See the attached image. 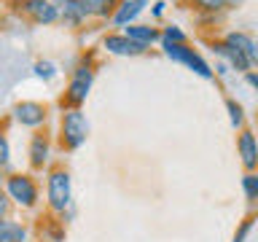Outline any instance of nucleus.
Returning <instances> with one entry per match:
<instances>
[{
  "mask_svg": "<svg viewBox=\"0 0 258 242\" xmlns=\"http://www.w3.org/2000/svg\"><path fill=\"white\" fill-rule=\"evenodd\" d=\"M105 48H108L110 54H116V56H137V54L145 51V46L129 40L124 32H121V35H108L105 38Z\"/></svg>",
  "mask_w": 258,
  "mask_h": 242,
  "instance_id": "nucleus-9",
  "label": "nucleus"
},
{
  "mask_svg": "<svg viewBox=\"0 0 258 242\" xmlns=\"http://www.w3.org/2000/svg\"><path fill=\"white\" fill-rule=\"evenodd\" d=\"M89 89H92V70L84 65V68H78L76 73H73L70 86H68V100L73 105H81L89 97Z\"/></svg>",
  "mask_w": 258,
  "mask_h": 242,
  "instance_id": "nucleus-5",
  "label": "nucleus"
},
{
  "mask_svg": "<svg viewBox=\"0 0 258 242\" xmlns=\"http://www.w3.org/2000/svg\"><path fill=\"white\" fill-rule=\"evenodd\" d=\"M143 8H145V0H124V3L118 6V11L113 14V24L126 27V24H132L137 16L143 14Z\"/></svg>",
  "mask_w": 258,
  "mask_h": 242,
  "instance_id": "nucleus-12",
  "label": "nucleus"
},
{
  "mask_svg": "<svg viewBox=\"0 0 258 242\" xmlns=\"http://www.w3.org/2000/svg\"><path fill=\"white\" fill-rule=\"evenodd\" d=\"M242 191H245L247 199L258 202V172H247L242 177Z\"/></svg>",
  "mask_w": 258,
  "mask_h": 242,
  "instance_id": "nucleus-18",
  "label": "nucleus"
},
{
  "mask_svg": "<svg viewBox=\"0 0 258 242\" xmlns=\"http://www.w3.org/2000/svg\"><path fill=\"white\" fill-rule=\"evenodd\" d=\"M70 197H73V189H70V172L64 169H54L48 175V205L56 213H64L70 207Z\"/></svg>",
  "mask_w": 258,
  "mask_h": 242,
  "instance_id": "nucleus-3",
  "label": "nucleus"
},
{
  "mask_svg": "<svg viewBox=\"0 0 258 242\" xmlns=\"http://www.w3.org/2000/svg\"><path fill=\"white\" fill-rule=\"evenodd\" d=\"M226 43L239 48V51L250 59V65H258V40L250 38L247 32H229V35H226Z\"/></svg>",
  "mask_w": 258,
  "mask_h": 242,
  "instance_id": "nucleus-10",
  "label": "nucleus"
},
{
  "mask_svg": "<svg viewBox=\"0 0 258 242\" xmlns=\"http://www.w3.org/2000/svg\"><path fill=\"white\" fill-rule=\"evenodd\" d=\"M56 11H59V16L68 24H73V27H78L81 22L86 19V11H84V3L81 0H56Z\"/></svg>",
  "mask_w": 258,
  "mask_h": 242,
  "instance_id": "nucleus-11",
  "label": "nucleus"
},
{
  "mask_svg": "<svg viewBox=\"0 0 258 242\" xmlns=\"http://www.w3.org/2000/svg\"><path fill=\"white\" fill-rule=\"evenodd\" d=\"M247 84H250V86H253L255 92H258V73H253V70L247 73Z\"/></svg>",
  "mask_w": 258,
  "mask_h": 242,
  "instance_id": "nucleus-26",
  "label": "nucleus"
},
{
  "mask_svg": "<svg viewBox=\"0 0 258 242\" xmlns=\"http://www.w3.org/2000/svg\"><path fill=\"white\" fill-rule=\"evenodd\" d=\"M226 108H229V113H231V127L239 129L242 121H245V116H242V105L237 100H226Z\"/></svg>",
  "mask_w": 258,
  "mask_h": 242,
  "instance_id": "nucleus-19",
  "label": "nucleus"
},
{
  "mask_svg": "<svg viewBox=\"0 0 258 242\" xmlns=\"http://www.w3.org/2000/svg\"><path fill=\"white\" fill-rule=\"evenodd\" d=\"M124 35H126L129 40H135V43H140V46H151L153 40L161 38L159 32L151 27V24H126V27H124Z\"/></svg>",
  "mask_w": 258,
  "mask_h": 242,
  "instance_id": "nucleus-13",
  "label": "nucleus"
},
{
  "mask_svg": "<svg viewBox=\"0 0 258 242\" xmlns=\"http://www.w3.org/2000/svg\"><path fill=\"white\" fill-rule=\"evenodd\" d=\"M161 40H169V43H185V32L180 27H175V24H169V27L161 32Z\"/></svg>",
  "mask_w": 258,
  "mask_h": 242,
  "instance_id": "nucleus-20",
  "label": "nucleus"
},
{
  "mask_svg": "<svg viewBox=\"0 0 258 242\" xmlns=\"http://www.w3.org/2000/svg\"><path fill=\"white\" fill-rule=\"evenodd\" d=\"M6 191H8V199H14L16 205H22V207H32V205H35V199H38V189H35V183H32L27 175L8 177V180H6Z\"/></svg>",
  "mask_w": 258,
  "mask_h": 242,
  "instance_id": "nucleus-4",
  "label": "nucleus"
},
{
  "mask_svg": "<svg viewBox=\"0 0 258 242\" xmlns=\"http://www.w3.org/2000/svg\"><path fill=\"white\" fill-rule=\"evenodd\" d=\"M0 186H3V175H0Z\"/></svg>",
  "mask_w": 258,
  "mask_h": 242,
  "instance_id": "nucleus-28",
  "label": "nucleus"
},
{
  "mask_svg": "<svg viewBox=\"0 0 258 242\" xmlns=\"http://www.w3.org/2000/svg\"><path fill=\"white\" fill-rule=\"evenodd\" d=\"M229 3H237V0H202V6L213 8V11H218V8H223V6H229Z\"/></svg>",
  "mask_w": 258,
  "mask_h": 242,
  "instance_id": "nucleus-24",
  "label": "nucleus"
},
{
  "mask_svg": "<svg viewBox=\"0 0 258 242\" xmlns=\"http://www.w3.org/2000/svg\"><path fill=\"white\" fill-rule=\"evenodd\" d=\"M8 210H11V202H8V194L0 191V221L8 218Z\"/></svg>",
  "mask_w": 258,
  "mask_h": 242,
  "instance_id": "nucleus-23",
  "label": "nucleus"
},
{
  "mask_svg": "<svg viewBox=\"0 0 258 242\" xmlns=\"http://www.w3.org/2000/svg\"><path fill=\"white\" fill-rule=\"evenodd\" d=\"M14 116L24 127H40L46 121V108L40 102H19L14 108Z\"/></svg>",
  "mask_w": 258,
  "mask_h": 242,
  "instance_id": "nucleus-7",
  "label": "nucleus"
},
{
  "mask_svg": "<svg viewBox=\"0 0 258 242\" xmlns=\"http://www.w3.org/2000/svg\"><path fill=\"white\" fill-rule=\"evenodd\" d=\"M213 51H215L218 56H223V59H226V65H229V68L239 70V73H250V68H253V65H250V59H247V56L242 54L239 48L229 46V43H226V40H218V43H213Z\"/></svg>",
  "mask_w": 258,
  "mask_h": 242,
  "instance_id": "nucleus-6",
  "label": "nucleus"
},
{
  "mask_svg": "<svg viewBox=\"0 0 258 242\" xmlns=\"http://www.w3.org/2000/svg\"><path fill=\"white\" fill-rule=\"evenodd\" d=\"M164 43V54L169 56L172 62H180V65H185L188 70H194L197 76H202V78H213V68L202 59V56L194 51V48H188L185 43H169V40H161Z\"/></svg>",
  "mask_w": 258,
  "mask_h": 242,
  "instance_id": "nucleus-1",
  "label": "nucleus"
},
{
  "mask_svg": "<svg viewBox=\"0 0 258 242\" xmlns=\"http://www.w3.org/2000/svg\"><path fill=\"white\" fill-rule=\"evenodd\" d=\"M153 14H156V16L164 14V3H156V6H153Z\"/></svg>",
  "mask_w": 258,
  "mask_h": 242,
  "instance_id": "nucleus-27",
  "label": "nucleus"
},
{
  "mask_svg": "<svg viewBox=\"0 0 258 242\" xmlns=\"http://www.w3.org/2000/svg\"><path fill=\"white\" fill-rule=\"evenodd\" d=\"M8 156H11V148H8L6 135L0 132V167H6V164H8Z\"/></svg>",
  "mask_w": 258,
  "mask_h": 242,
  "instance_id": "nucleus-22",
  "label": "nucleus"
},
{
  "mask_svg": "<svg viewBox=\"0 0 258 242\" xmlns=\"http://www.w3.org/2000/svg\"><path fill=\"white\" fill-rule=\"evenodd\" d=\"M30 159L35 167H43L46 159H48V140L43 135H35L32 137V145H30Z\"/></svg>",
  "mask_w": 258,
  "mask_h": 242,
  "instance_id": "nucleus-15",
  "label": "nucleus"
},
{
  "mask_svg": "<svg viewBox=\"0 0 258 242\" xmlns=\"http://www.w3.org/2000/svg\"><path fill=\"white\" fill-rule=\"evenodd\" d=\"M86 16H108L113 8V0H81Z\"/></svg>",
  "mask_w": 258,
  "mask_h": 242,
  "instance_id": "nucleus-17",
  "label": "nucleus"
},
{
  "mask_svg": "<svg viewBox=\"0 0 258 242\" xmlns=\"http://www.w3.org/2000/svg\"><path fill=\"white\" fill-rule=\"evenodd\" d=\"M27 231L14 221H0V242H24Z\"/></svg>",
  "mask_w": 258,
  "mask_h": 242,
  "instance_id": "nucleus-16",
  "label": "nucleus"
},
{
  "mask_svg": "<svg viewBox=\"0 0 258 242\" xmlns=\"http://www.w3.org/2000/svg\"><path fill=\"white\" fill-rule=\"evenodd\" d=\"M86 137H89L86 116L78 108L68 110L62 116V140H64V145H68V148H81V145L86 143Z\"/></svg>",
  "mask_w": 258,
  "mask_h": 242,
  "instance_id": "nucleus-2",
  "label": "nucleus"
},
{
  "mask_svg": "<svg viewBox=\"0 0 258 242\" xmlns=\"http://www.w3.org/2000/svg\"><path fill=\"white\" fill-rule=\"evenodd\" d=\"M24 11H27L38 24H51V22L59 19V11H56V6L51 0H27V3H24Z\"/></svg>",
  "mask_w": 258,
  "mask_h": 242,
  "instance_id": "nucleus-8",
  "label": "nucleus"
},
{
  "mask_svg": "<svg viewBox=\"0 0 258 242\" xmlns=\"http://www.w3.org/2000/svg\"><path fill=\"white\" fill-rule=\"evenodd\" d=\"M250 226H253V221H245V223H242V229L237 231V237H234V242H245L247 231H250Z\"/></svg>",
  "mask_w": 258,
  "mask_h": 242,
  "instance_id": "nucleus-25",
  "label": "nucleus"
},
{
  "mask_svg": "<svg viewBox=\"0 0 258 242\" xmlns=\"http://www.w3.org/2000/svg\"><path fill=\"white\" fill-rule=\"evenodd\" d=\"M35 76L38 78H54L56 76V65L54 62H35Z\"/></svg>",
  "mask_w": 258,
  "mask_h": 242,
  "instance_id": "nucleus-21",
  "label": "nucleus"
},
{
  "mask_svg": "<svg viewBox=\"0 0 258 242\" xmlns=\"http://www.w3.org/2000/svg\"><path fill=\"white\" fill-rule=\"evenodd\" d=\"M237 145H239V156H242V161H245V167L253 169L258 164V143H255L253 132H242Z\"/></svg>",
  "mask_w": 258,
  "mask_h": 242,
  "instance_id": "nucleus-14",
  "label": "nucleus"
}]
</instances>
